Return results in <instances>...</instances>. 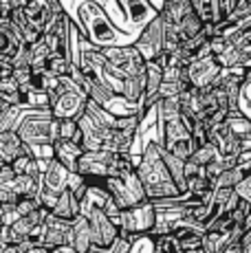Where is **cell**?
<instances>
[{
	"label": "cell",
	"instance_id": "21",
	"mask_svg": "<svg viewBox=\"0 0 251 253\" xmlns=\"http://www.w3.org/2000/svg\"><path fill=\"white\" fill-rule=\"evenodd\" d=\"M90 253H110V251H104V249H97V247H93V249H90Z\"/></svg>",
	"mask_w": 251,
	"mask_h": 253
},
{
	"label": "cell",
	"instance_id": "13",
	"mask_svg": "<svg viewBox=\"0 0 251 253\" xmlns=\"http://www.w3.org/2000/svg\"><path fill=\"white\" fill-rule=\"evenodd\" d=\"M33 145H29L16 130H2L0 134V157L2 163H13L22 154H33Z\"/></svg>",
	"mask_w": 251,
	"mask_h": 253
},
{
	"label": "cell",
	"instance_id": "19",
	"mask_svg": "<svg viewBox=\"0 0 251 253\" xmlns=\"http://www.w3.org/2000/svg\"><path fill=\"white\" fill-rule=\"evenodd\" d=\"M243 249H245V253H251V229L245 233V238H243Z\"/></svg>",
	"mask_w": 251,
	"mask_h": 253
},
{
	"label": "cell",
	"instance_id": "6",
	"mask_svg": "<svg viewBox=\"0 0 251 253\" xmlns=\"http://www.w3.org/2000/svg\"><path fill=\"white\" fill-rule=\"evenodd\" d=\"M159 130H161V145L167 150L170 154L190 161L192 154L196 152V143H194V134H192L190 126L183 121V117L170 121H159Z\"/></svg>",
	"mask_w": 251,
	"mask_h": 253
},
{
	"label": "cell",
	"instance_id": "15",
	"mask_svg": "<svg viewBox=\"0 0 251 253\" xmlns=\"http://www.w3.org/2000/svg\"><path fill=\"white\" fill-rule=\"evenodd\" d=\"M84 152L86 150L82 148V145H77L75 141H71V139H55V143H53V157H55L57 161L64 163L71 172H77V168H80V159L84 157Z\"/></svg>",
	"mask_w": 251,
	"mask_h": 253
},
{
	"label": "cell",
	"instance_id": "18",
	"mask_svg": "<svg viewBox=\"0 0 251 253\" xmlns=\"http://www.w3.org/2000/svg\"><path fill=\"white\" fill-rule=\"evenodd\" d=\"M29 247H31V242H20V245H2V253H25Z\"/></svg>",
	"mask_w": 251,
	"mask_h": 253
},
{
	"label": "cell",
	"instance_id": "4",
	"mask_svg": "<svg viewBox=\"0 0 251 253\" xmlns=\"http://www.w3.org/2000/svg\"><path fill=\"white\" fill-rule=\"evenodd\" d=\"M16 132L29 145L38 148H53L60 137V119H55L49 108H38L36 113H22Z\"/></svg>",
	"mask_w": 251,
	"mask_h": 253
},
{
	"label": "cell",
	"instance_id": "17",
	"mask_svg": "<svg viewBox=\"0 0 251 253\" xmlns=\"http://www.w3.org/2000/svg\"><path fill=\"white\" fill-rule=\"evenodd\" d=\"M157 247H154V253H185V249H183L181 240H178V236H174V233H163V236H159L157 240Z\"/></svg>",
	"mask_w": 251,
	"mask_h": 253
},
{
	"label": "cell",
	"instance_id": "12",
	"mask_svg": "<svg viewBox=\"0 0 251 253\" xmlns=\"http://www.w3.org/2000/svg\"><path fill=\"white\" fill-rule=\"evenodd\" d=\"M115 2L119 4V9H122L128 24L139 27V29H143L148 22L159 16V11L154 9V4L150 0H115Z\"/></svg>",
	"mask_w": 251,
	"mask_h": 253
},
{
	"label": "cell",
	"instance_id": "10",
	"mask_svg": "<svg viewBox=\"0 0 251 253\" xmlns=\"http://www.w3.org/2000/svg\"><path fill=\"white\" fill-rule=\"evenodd\" d=\"M88 222H90V236H93V247L97 249H113V245L122 238V229H119V222L115 220L113 216L104 211V209H95L90 211L88 216Z\"/></svg>",
	"mask_w": 251,
	"mask_h": 253
},
{
	"label": "cell",
	"instance_id": "3",
	"mask_svg": "<svg viewBox=\"0 0 251 253\" xmlns=\"http://www.w3.org/2000/svg\"><path fill=\"white\" fill-rule=\"evenodd\" d=\"M90 95L73 75H62L49 92V110L55 119H80Z\"/></svg>",
	"mask_w": 251,
	"mask_h": 253
},
{
	"label": "cell",
	"instance_id": "9",
	"mask_svg": "<svg viewBox=\"0 0 251 253\" xmlns=\"http://www.w3.org/2000/svg\"><path fill=\"white\" fill-rule=\"evenodd\" d=\"M134 46L143 53L148 62L159 60V57L166 55V48H167V40H166V24H163V16L159 13L154 20H150L146 27L139 31L137 42Z\"/></svg>",
	"mask_w": 251,
	"mask_h": 253
},
{
	"label": "cell",
	"instance_id": "11",
	"mask_svg": "<svg viewBox=\"0 0 251 253\" xmlns=\"http://www.w3.org/2000/svg\"><path fill=\"white\" fill-rule=\"evenodd\" d=\"M40 245L49 247V249H55L60 245H73V220H66V218H60L49 211L44 225H42Z\"/></svg>",
	"mask_w": 251,
	"mask_h": 253
},
{
	"label": "cell",
	"instance_id": "5",
	"mask_svg": "<svg viewBox=\"0 0 251 253\" xmlns=\"http://www.w3.org/2000/svg\"><path fill=\"white\" fill-rule=\"evenodd\" d=\"M119 229H122V238L130 242H137L139 238L148 236L159 222V209L152 201L139 203L134 207L122 209L117 218Z\"/></svg>",
	"mask_w": 251,
	"mask_h": 253
},
{
	"label": "cell",
	"instance_id": "16",
	"mask_svg": "<svg viewBox=\"0 0 251 253\" xmlns=\"http://www.w3.org/2000/svg\"><path fill=\"white\" fill-rule=\"evenodd\" d=\"M53 213L60 218H66V220H75L82 213V201L75 196V192L71 187H66L64 192L60 194L55 207H53Z\"/></svg>",
	"mask_w": 251,
	"mask_h": 253
},
{
	"label": "cell",
	"instance_id": "8",
	"mask_svg": "<svg viewBox=\"0 0 251 253\" xmlns=\"http://www.w3.org/2000/svg\"><path fill=\"white\" fill-rule=\"evenodd\" d=\"M104 55L110 60V64L117 69V73L124 77H132V75H141L148 71V60L143 57V53L132 44H119V46H106L101 48Z\"/></svg>",
	"mask_w": 251,
	"mask_h": 253
},
{
	"label": "cell",
	"instance_id": "14",
	"mask_svg": "<svg viewBox=\"0 0 251 253\" xmlns=\"http://www.w3.org/2000/svg\"><path fill=\"white\" fill-rule=\"evenodd\" d=\"M71 169L66 168L62 161H57L55 157L49 161V168L42 172V189L53 194H62L69 187V178H71Z\"/></svg>",
	"mask_w": 251,
	"mask_h": 253
},
{
	"label": "cell",
	"instance_id": "7",
	"mask_svg": "<svg viewBox=\"0 0 251 253\" xmlns=\"http://www.w3.org/2000/svg\"><path fill=\"white\" fill-rule=\"evenodd\" d=\"M223 73H225V66L211 53L209 42L187 64V80H190V86H194V88H209V86H214L223 77Z\"/></svg>",
	"mask_w": 251,
	"mask_h": 253
},
{
	"label": "cell",
	"instance_id": "2",
	"mask_svg": "<svg viewBox=\"0 0 251 253\" xmlns=\"http://www.w3.org/2000/svg\"><path fill=\"white\" fill-rule=\"evenodd\" d=\"M77 16H80V31L88 38L90 44L99 48L124 44L119 40V29L97 0H84L77 9Z\"/></svg>",
	"mask_w": 251,
	"mask_h": 253
},
{
	"label": "cell",
	"instance_id": "20",
	"mask_svg": "<svg viewBox=\"0 0 251 253\" xmlns=\"http://www.w3.org/2000/svg\"><path fill=\"white\" fill-rule=\"evenodd\" d=\"M150 2L154 4V9H157V11H159V13H161V9H163V7H166V2H167V0H150Z\"/></svg>",
	"mask_w": 251,
	"mask_h": 253
},
{
	"label": "cell",
	"instance_id": "1",
	"mask_svg": "<svg viewBox=\"0 0 251 253\" xmlns=\"http://www.w3.org/2000/svg\"><path fill=\"white\" fill-rule=\"evenodd\" d=\"M139 176H141L146 192L150 201H161V198H176L181 196V187L176 185L172 176L170 168H167L166 159H163V145L161 141H152L148 143L146 152H143V161L137 168Z\"/></svg>",
	"mask_w": 251,
	"mask_h": 253
}]
</instances>
